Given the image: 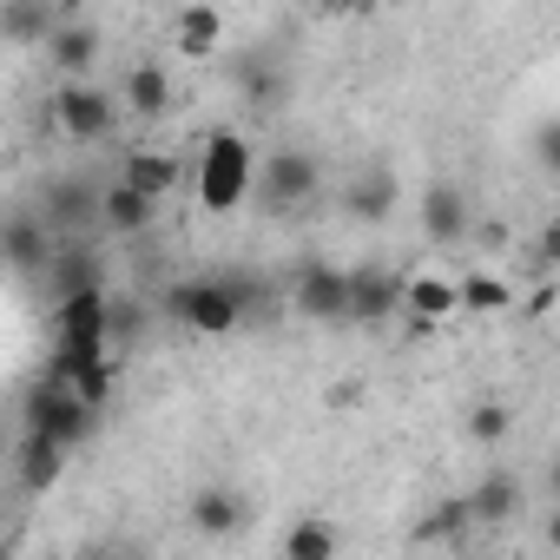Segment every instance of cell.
Segmentation results:
<instances>
[{
	"mask_svg": "<svg viewBox=\"0 0 560 560\" xmlns=\"http://www.w3.org/2000/svg\"><path fill=\"white\" fill-rule=\"evenodd\" d=\"M317 185H324V159L304 152V145H277V152L257 159V198H264L270 211H298V205H311Z\"/></svg>",
	"mask_w": 560,
	"mask_h": 560,
	"instance_id": "277c9868",
	"label": "cell"
},
{
	"mask_svg": "<svg viewBox=\"0 0 560 560\" xmlns=\"http://www.w3.org/2000/svg\"><path fill=\"white\" fill-rule=\"evenodd\" d=\"M54 126H60L67 139H80V145H93V139H106V132L119 126V100H113L106 86L67 80V86H54Z\"/></svg>",
	"mask_w": 560,
	"mask_h": 560,
	"instance_id": "5b68a950",
	"label": "cell"
},
{
	"mask_svg": "<svg viewBox=\"0 0 560 560\" xmlns=\"http://www.w3.org/2000/svg\"><path fill=\"white\" fill-rule=\"evenodd\" d=\"M257 191V152L244 145V132H211L198 152V198L205 211H237Z\"/></svg>",
	"mask_w": 560,
	"mask_h": 560,
	"instance_id": "7a4b0ae2",
	"label": "cell"
},
{
	"mask_svg": "<svg viewBox=\"0 0 560 560\" xmlns=\"http://www.w3.org/2000/svg\"><path fill=\"white\" fill-rule=\"evenodd\" d=\"M113 337H132V304H113Z\"/></svg>",
	"mask_w": 560,
	"mask_h": 560,
	"instance_id": "f546056e",
	"label": "cell"
},
{
	"mask_svg": "<svg viewBox=\"0 0 560 560\" xmlns=\"http://www.w3.org/2000/svg\"><path fill=\"white\" fill-rule=\"evenodd\" d=\"M508 304H514V291L501 284V277H488V270L462 277V311H475V317H494V311H508Z\"/></svg>",
	"mask_w": 560,
	"mask_h": 560,
	"instance_id": "d4e9b609",
	"label": "cell"
},
{
	"mask_svg": "<svg viewBox=\"0 0 560 560\" xmlns=\"http://www.w3.org/2000/svg\"><path fill=\"white\" fill-rule=\"evenodd\" d=\"M47 54H54V67H60V73H73V80H80V73L106 54V40H100V27H93V21L67 14V21H60V34L47 40Z\"/></svg>",
	"mask_w": 560,
	"mask_h": 560,
	"instance_id": "9a60e30c",
	"label": "cell"
},
{
	"mask_svg": "<svg viewBox=\"0 0 560 560\" xmlns=\"http://www.w3.org/2000/svg\"><path fill=\"white\" fill-rule=\"evenodd\" d=\"M547 547L560 553V501H553V514H547Z\"/></svg>",
	"mask_w": 560,
	"mask_h": 560,
	"instance_id": "4dcf8cb0",
	"label": "cell"
},
{
	"mask_svg": "<svg viewBox=\"0 0 560 560\" xmlns=\"http://www.w3.org/2000/svg\"><path fill=\"white\" fill-rule=\"evenodd\" d=\"M547 488H553V501H560V455H553V468H547Z\"/></svg>",
	"mask_w": 560,
	"mask_h": 560,
	"instance_id": "d6a6232c",
	"label": "cell"
},
{
	"mask_svg": "<svg viewBox=\"0 0 560 560\" xmlns=\"http://www.w3.org/2000/svg\"><path fill=\"white\" fill-rule=\"evenodd\" d=\"M244 86H250V100H257V106H277V100H284V73H264V67H244Z\"/></svg>",
	"mask_w": 560,
	"mask_h": 560,
	"instance_id": "83f0119b",
	"label": "cell"
},
{
	"mask_svg": "<svg viewBox=\"0 0 560 560\" xmlns=\"http://www.w3.org/2000/svg\"><path fill=\"white\" fill-rule=\"evenodd\" d=\"M119 106L139 113V119H165V113H172V73H165L159 60H139V67L126 73V86H119Z\"/></svg>",
	"mask_w": 560,
	"mask_h": 560,
	"instance_id": "4fadbf2b",
	"label": "cell"
},
{
	"mask_svg": "<svg viewBox=\"0 0 560 560\" xmlns=\"http://www.w3.org/2000/svg\"><path fill=\"white\" fill-rule=\"evenodd\" d=\"M291 298H298V311L317 317V324H350V270H337V264H304Z\"/></svg>",
	"mask_w": 560,
	"mask_h": 560,
	"instance_id": "8992f818",
	"label": "cell"
},
{
	"mask_svg": "<svg viewBox=\"0 0 560 560\" xmlns=\"http://www.w3.org/2000/svg\"><path fill=\"white\" fill-rule=\"evenodd\" d=\"M80 291H106L100 277H93V250H60L54 257V304L80 298Z\"/></svg>",
	"mask_w": 560,
	"mask_h": 560,
	"instance_id": "cb8c5ba5",
	"label": "cell"
},
{
	"mask_svg": "<svg viewBox=\"0 0 560 560\" xmlns=\"http://www.w3.org/2000/svg\"><path fill=\"white\" fill-rule=\"evenodd\" d=\"M172 40H178V54L205 60V54L224 40V14H218V8H178V14H172Z\"/></svg>",
	"mask_w": 560,
	"mask_h": 560,
	"instance_id": "d6986e66",
	"label": "cell"
},
{
	"mask_svg": "<svg viewBox=\"0 0 560 560\" xmlns=\"http://www.w3.org/2000/svg\"><path fill=\"white\" fill-rule=\"evenodd\" d=\"M60 468H67V448H60V442H47V435H27V448H21V488H27V494H40V488H54V481H60Z\"/></svg>",
	"mask_w": 560,
	"mask_h": 560,
	"instance_id": "44dd1931",
	"label": "cell"
},
{
	"mask_svg": "<svg viewBox=\"0 0 560 560\" xmlns=\"http://www.w3.org/2000/svg\"><path fill=\"white\" fill-rule=\"evenodd\" d=\"M534 159H540V172L560 178V119H540L534 126Z\"/></svg>",
	"mask_w": 560,
	"mask_h": 560,
	"instance_id": "4316f807",
	"label": "cell"
},
{
	"mask_svg": "<svg viewBox=\"0 0 560 560\" xmlns=\"http://www.w3.org/2000/svg\"><path fill=\"white\" fill-rule=\"evenodd\" d=\"M191 527H198L205 540H231V534H244V527H250V508H244V494H237V488L205 481V488L191 494Z\"/></svg>",
	"mask_w": 560,
	"mask_h": 560,
	"instance_id": "9c48e42d",
	"label": "cell"
},
{
	"mask_svg": "<svg viewBox=\"0 0 560 560\" xmlns=\"http://www.w3.org/2000/svg\"><path fill=\"white\" fill-rule=\"evenodd\" d=\"M152 218H159V205L139 191V185H106V205H100V224L113 231V237H139V231H152Z\"/></svg>",
	"mask_w": 560,
	"mask_h": 560,
	"instance_id": "2e32d148",
	"label": "cell"
},
{
	"mask_svg": "<svg viewBox=\"0 0 560 560\" xmlns=\"http://www.w3.org/2000/svg\"><path fill=\"white\" fill-rule=\"evenodd\" d=\"M514 508H521V481L501 475V468H488V475L468 488V514H475V527H508Z\"/></svg>",
	"mask_w": 560,
	"mask_h": 560,
	"instance_id": "e0dca14e",
	"label": "cell"
},
{
	"mask_svg": "<svg viewBox=\"0 0 560 560\" xmlns=\"http://www.w3.org/2000/svg\"><path fill=\"white\" fill-rule=\"evenodd\" d=\"M54 257H60L54 224H47L40 211H14V218H8V264H14V270H47Z\"/></svg>",
	"mask_w": 560,
	"mask_h": 560,
	"instance_id": "7c38bea8",
	"label": "cell"
},
{
	"mask_svg": "<svg viewBox=\"0 0 560 560\" xmlns=\"http://www.w3.org/2000/svg\"><path fill=\"white\" fill-rule=\"evenodd\" d=\"M178 178H185V165L165 159V152H132V159H126V185H139L152 205H165V198L178 191Z\"/></svg>",
	"mask_w": 560,
	"mask_h": 560,
	"instance_id": "ffe728a7",
	"label": "cell"
},
{
	"mask_svg": "<svg viewBox=\"0 0 560 560\" xmlns=\"http://www.w3.org/2000/svg\"><path fill=\"white\" fill-rule=\"evenodd\" d=\"M402 311L429 330V324H448L462 311V284H448V277H409V291H402Z\"/></svg>",
	"mask_w": 560,
	"mask_h": 560,
	"instance_id": "ac0fdd59",
	"label": "cell"
},
{
	"mask_svg": "<svg viewBox=\"0 0 560 560\" xmlns=\"http://www.w3.org/2000/svg\"><path fill=\"white\" fill-rule=\"evenodd\" d=\"M67 14H73V8H54V0H40V8H34V0H0V34H8V40H40V47H47Z\"/></svg>",
	"mask_w": 560,
	"mask_h": 560,
	"instance_id": "5bb4252c",
	"label": "cell"
},
{
	"mask_svg": "<svg viewBox=\"0 0 560 560\" xmlns=\"http://www.w3.org/2000/svg\"><path fill=\"white\" fill-rule=\"evenodd\" d=\"M100 205H106V191L100 185H86V178H54L47 185V224H54V237L60 231H86V224H100Z\"/></svg>",
	"mask_w": 560,
	"mask_h": 560,
	"instance_id": "30bf717a",
	"label": "cell"
},
{
	"mask_svg": "<svg viewBox=\"0 0 560 560\" xmlns=\"http://www.w3.org/2000/svg\"><path fill=\"white\" fill-rule=\"evenodd\" d=\"M508 422H514V416H508L501 402H475V409H468V435H475V442H501Z\"/></svg>",
	"mask_w": 560,
	"mask_h": 560,
	"instance_id": "484cf974",
	"label": "cell"
},
{
	"mask_svg": "<svg viewBox=\"0 0 560 560\" xmlns=\"http://www.w3.org/2000/svg\"><path fill=\"white\" fill-rule=\"evenodd\" d=\"M93 560H145V553H132V547H106V553H93Z\"/></svg>",
	"mask_w": 560,
	"mask_h": 560,
	"instance_id": "1f68e13d",
	"label": "cell"
},
{
	"mask_svg": "<svg viewBox=\"0 0 560 560\" xmlns=\"http://www.w3.org/2000/svg\"><path fill=\"white\" fill-rule=\"evenodd\" d=\"M93 422H100V409L80 402L73 383H60V376H40L34 383V396H27V435H47V442L73 448V442L93 435Z\"/></svg>",
	"mask_w": 560,
	"mask_h": 560,
	"instance_id": "3957f363",
	"label": "cell"
},
{
	"mask_svg": "<svg viewBox=\"0 0 560 560\" xmlns=\"http://www.w3.org/2000/svg\"><path fill=\"white\" fill-rule=\"evenodd\" d=\"M284 560H337V527L317 521V514L291 521L284 527Z\"/></svg>",
	"mask_w": 560,
	"mask_h": 560,
	"instance_id": "7402d4cb",
	"label": "cell"
},
{
	"mask_svg": "<svg viewBox=\"0 0 560 560\" xmlns=\"http://www.w3.org/2000/svg\"><path fill=\"white\" fill-rule=\"evenodd\" d=\"M534 270H560V218L553 224H540V237H534V257H527Z\"/></svg>",
	"mask_w": 560,
	"mask_h": 560,
	"instance_id": "f1b7e54d",
	"label": "cell"
},
{
	"mask_svg": "<svg viewBox=\"0 0 560 560\" xmlns=\"http://www.w3.org/2000/svg\"><path fill=\"white\" fill-rule=\"evenodd\" d=\"M396 198H402L396 172H389V165H363V172L350 178V191H343V211L363 218V224H383V218H396Z\"/></svg>",
	"mask_w": 560,
	"mask_h": 560,
	"instance_id": "8fae6325",
	"label": "cell"
},
{
	"mask_svg": "<svg viewBox=\"0 0 560 560\" xmlns=\"http://www.w3.org/2000/svg\"><path fill=\"white\" fill-rule=\"evenodd\" d=\"M422 237L429 244H462L468 231H475V205H468V191L455 185V178H435L429 191H422Z\"/></svg>",
	"mask_w": 560,
	"mask_h": 560,
	"instance_id": "52a82bcc",
	"label": "cell"
},
{
	"mask_svg": "<svg viewBox=\"0 0 560 560\" xmlns=\"http://www.w3.org/2000/svg\"><path fill=\"white\" fill-rule=\"evenodd\" d=\"M250 311H257V291L244 277H185V284L165 291V317L191 337H231Z\"/></svg>",
	"mask_w": 560,
	"mask_h": 560,
	"instance_id": "6da1fadb",
	"label": "cell"
},
{
	"mask_svg": "<svg viewBox=\"0 0 560 560\" xmlns=\"http://www.w3.org/2000/svg\"><path fill=\"white\" fill-rule=\"evenodd\" d=\"M402 277H389L383 264H370V270H350V324H389L396 311H402Z\"/></svg>",
	"mask_w": 560,
	"mask_h": 560,
	"instance_id": "ba28073f",
	"label": "cell"
},
{
	"mask_svg": "<svg viewBox=\"0 0 560 560\" xmlns=\"http://www.w3.org/2000/svg\"><path fill=\"white\" fill-rule=\"evenodd\" d=\"M475 527V514H468V494H455V501H442V508H429L422 521H416V540H429V547H448V540H462Z\"/></svg>",
	"mask_w": 560,
	"mask_h": 560,
	"instance_id": "603a6c76",
	"label": "cell"
}]
</instances>
